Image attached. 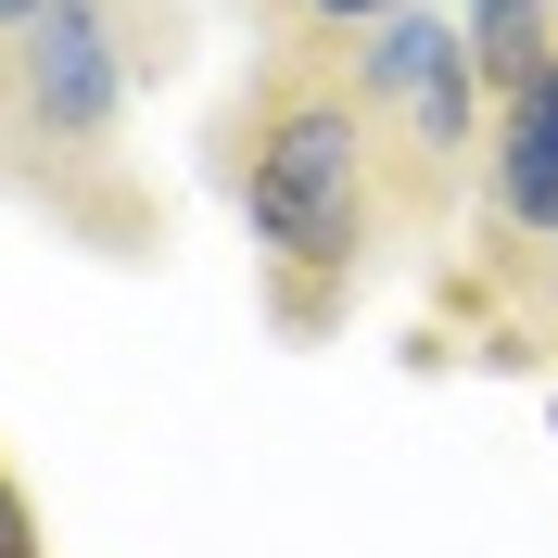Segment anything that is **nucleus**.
<instances>
[{
	"instance_id": "f257e3e1",
	"label": "nucleus",
	"mask_w": 558,
	"mask_h": 558,
	"mask_svg": "<svg viewBox=\"0 0 558 558\" xmlns=\"http://www.w3.org/2000/svg\"><path fill=\"white\" fill-rule=\"evenodd\" d=\"M216 191L254 242L267 317L292 343H330L355 317V292L381 279L393 229V178H381V128L355 102L343 51H254V76L216 114Z\"/></svg>"
},
{
	"instance_id": "f03ea898",
	"label": "nucleus",
	"mask_w": 558,
	"mask_h": 558,
	"mask_svg": "<svg viewBox=\"0 0 558 558\" xmlns=\"http://www.w3.org/2000/svg\"><path fill=\"white\" fill-rule=\"evenodd\" d=\"M178 64L166 0H51L0 38V178L51 204V229L102 254H153V191L128 166V89Z\"/></svg>"
},
{
	"instance_id": "7ed1b4c3",
	"label": "nucleus",
	"mask_w": 558,
	"mask_h": 558,
	"mask_svg": "<svg viewBox=\"0 0 558 558\" xmlns=\"http://www.w3.org/2000/svg\"><path fill=\"white\" fill-rule=\"evenodd\" d=\"M445 305H432V343L457 355H533L558 343V64H533L521 89H495V140H483V191H470V229H457Z\"/></svg>"
},
{
	"instance_id": "20e7f679",
	"label": "nucleus",
	"mask_w": 558,
	"mask_h": 558,
	"mask_svg": "<svg viewBox=\"0 0 558 558\" xmlns=\"http://www.w3.org/2000/svg\"><path fill=\"white\" fill-rule=\"evenodd\" d=\"M343 64H355L368 128H381L393 229H407V242H445L457 216H470V191H483V140H495V89H483V64H470L457 13H418L407 0L393 26L355 38Z\"/></svg>"
},
{
	"instance_id": "39448f33",
	"label": "nucleus",
	"mask_w": 558,
	"mask_h": 558,
	"mask_svg": "<svg viewBox=\"0 0 558 558\" xmlns=\"http://www.w3.org/2000/svg\"><path fill=\"white\" fill-rule=\"evenodd\" d=\"M457 38H470L483 89H521L533 64H558V0H457Z\"/></svg>"
},
{
	"instance_id": "423d86ee",
	"label": "nucleus",
	"mask_w": 558,
	"mask_h": 558,
	"mask_svg": "<svg viewBox=\"0 0 558 558\" xmlns=\"http://www.w3.org/2000/svg\"><path fill=\"white\" fill-rule=\"evenodd\" d=\"M407 0H267V51H355L368 26H393Z\"/></svg>"
},
{
	"instance_id": "0eeeda50",
	"label": "nucleus",
	"mask_w": 558,
	"mask_h": 558,
	"mask_svg": "<svg viewBox=\"0 0 558 558\" xmlns=\"http://www.w3.org/2000/svg\"><path fill=\"white\" fill-rule=\"evenodd\" d=\"M0 558H51V521H38V495H26L13 457H0Z\"/></svg>"
},
{
	"instance_id": "6e6552de",
	"label": "nucleus",
	"mask_w": 558,
	"mask_h": 558,
	"mask_svg": "<svg viewBox=\"0 0 558 558\" xmlns=\"http://www.w3.org/2000/svg\"><path fill=\"white\" fill-rule=\"evenodd\" d=\"M38 13H51V0H0V38H13V26H38Z\"/></svg>"
}]
</instances>
